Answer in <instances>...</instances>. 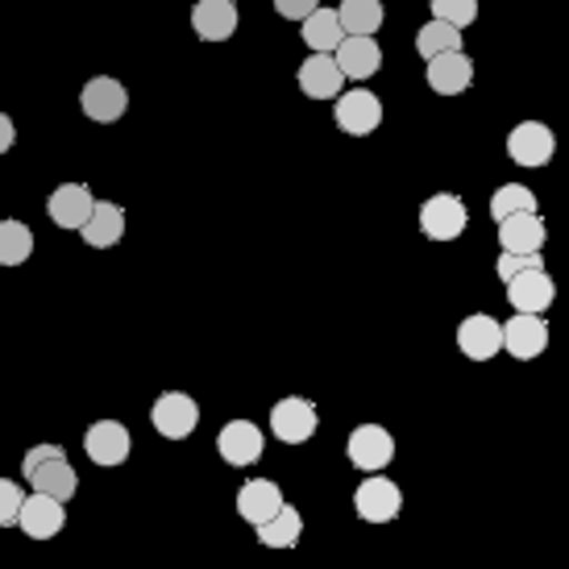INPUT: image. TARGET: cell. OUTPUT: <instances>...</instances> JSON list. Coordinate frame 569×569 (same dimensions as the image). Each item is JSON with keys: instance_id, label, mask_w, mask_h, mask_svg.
Masks as SVG:
<instances>
[{"instance_id": "cell-1", "label": "cell", "mask_w": 569, "mask_h": 569, "mask_svg": "<svg viewBox=\"0 0 569 569\" xmlns=\"http://www.w3.org/2000/svg\"><path fill=\"white\" fill-rule=\"evenodd\" d=\"M21 478L33 490H47V495L63 499V503L76 499V490H80V475H76V466L67 461L59 445H33L30 453L21 458Z\"/></svg>"}, {"instance_id": "cell-2", "label": "cell", "mask_w": 569, "mask_h": 569, "mask_svg": "<svg viewBox=\"0 0 569 569\" xmlns=\"http://www.w3.org/2000/svg\"><path fill=\"white\" fill-rule=\"evenodd\" d=\"M349 466H358L362 475H375V470H387L391 458H396V437L382 425H358L349 432Z\"/></svg>"}, {"instance_id": "cell-3", "label": "cell", "mask_w": 569, "mask_h": 569, "mask_svg": "<svg viewBox=\"0 0 569 569\" xmlns=\"http://www.w3.org/2000/svg\"><path fill=\"white\" fill-rule=\"evenodd\" d=\"M466 224H470V212H466V204H461V196L441 191V196L425 200V208H420V233H425L428 241L461 238Z\"/></svg>"}, {"instance_id": "cell-4", "label": "cell", "mask_w": 569, "mask_h": 569, "mask_svg": "<svg viewBox=\"0 0 569 569\" xmlns=\"http://www.w3.org/2000/svg\"><path fill=\"white\" fill-rule=\"evenodd\" d=\"M399 507H403V490H399L391 478H382L379 470L353 490V511H358L366 523H391L399 516Z\"/></svg>"}, {"instance_id": "cell-5", "label": "cell", "mask_w": 569, "mask_h": 569, "mask_svg": "<svg viewBox=\"0 0 569 569\" xmlns=\"http://www.w3.org/2000/svg\"><path fill=\"white\" fill-rule=\"evenodd\" d=\"M317 425H320L317 408H312V403H308L303 396H287V399H279V403L270 408V432H274V437H279L283 445L312 441Z\"/></svg>"}, {"instance_id": "cell-6", "label": "cell", "mask_w": 569, "mask_h": 569, "mask_svg": "<svg viewBox=\"0 0 569 569\" xmlns=\"http://www.w3.org/2000/svg\"><path fill=\"white\" fill-rule=\"evenodd\" d=\"M150 420H154V428H159V437H167V441H183V437H191L196 425H200V403H196L191 396H183V391H162V396L154 399Z\"/></svg>"}, {"instance_id": "cell-7", "label": "cell", "mask_w": 569, "mask_h": 569, "mask_svg": "<svg viewBox=\"0 0 569 569\" xmlns=\"http://www.w3.org/2000/svg\"><path fill=\"white\" fill-rule=\"evenodd\" d=\"M80 109H83V117H92L96 126H112V121H121L126 109H129L126 83H117L112 76H96V80L83 83Z\"/></svg>"}, {"instance_id": "cell-8", "label": "cell", "mask_w": 569, "mask_h": 569, "mask_svg": "<svg viewBox=\"0 0 569 569\" xmlns=\"http://www.w3.org/2000/svg\"><path fill=\"white\" fill-rule=\"evenodd\" d=\"M332 100H337V112H332V117H337V126L346 129V133L366 138V133H375V129H379L382 104L370 88H349V92H337Z\"/></svg>"}, {"instance_id": "cell-9", "label": "cell", "mask_w": 569, "mask_h": 569, "mask_svg": "<svg viewBox=\"0 0 569 569\" xmlns=\"http://www.w3.org/2000/svg\"><path fill=\"white\" fill-rule=\"evenodd\" d=\"M507 300L516 312H549L557 300V283L553 274L545 267H532V270H520V274H511L507 279Z\"/></svg>"}, {"instance_id": "cell-10", "label": "cell", "mask_w": 569, "mask_h": 569, "mask_svg": "<svg viewBox=\"0 0 569 569\" xmlns=\"http://www.w3.org/2000/svg\"><path fill=\"white\" fill-rule=\"evenodd\" d=\"M17 523H21V532H26L30 540L59 537V532H63V523H67L63 499H54V495H47V490H33L30 499H21Z\"/></svg>"}, {"instance_id": "cell-11", "label": "cell", "mask_w": 569, "mask_h": 569, "mask_svg": "<svg viewBox=\"0 0 569 569\" xmlns=\"http://www.w3.org/2000/svg\"><path fill=\"white\" fill-rule=\"evenodd\" d=\"M507 154L520 167H545L557 154V138L549 126L540 121H520V126L507 133Z\"/></svg>"}, {"instance_id": "cell-12", "label": "cell", "mask_w": 569, "mask_h": 569, "mask_svg": "<svg viewBox=\"0 0 569 569\" xmlns=\"http://www.w3.org/2000/svg\"><path fill=\"white\" fill-rule=\"evenodd\" d=\"M332 59H337L346 80H370L382 63V50L375 42V33H346L332 50Z\"/></svg>"}, {"instance_id": "cell-13", "label": "cell", "mask_w": 569, "mask_h": 569, "mask_svg": "<svg viewBox=\"0 0 569 569\" xmlns=\"http://www.w3.org/2000/svg\"><path fill=\"white\" fill-rule=\"evenodd\" d=\"M545 346H549V325L537 312H520V317H511L503 325V349L511 358L532 362V358L545 353Z\"/></svg>"}, {"instance_id": "cell-14", "label": "cell", "mask_w": 569, "mask_h": 569, "mask_svg": "<svg viewBox=\"0 0 569 569\" xmlns=\"http://www.w3.org/2000/svg\"><path fill=\"white\" fill-rule=\"evenodd\" d=\"M475 83V63L461 50H441L428 59V88L441 96H461Z\"/></svg>"}, {"instance_id": "cell-15", "label": "cell", "mask_w": 569, "mask_h": 569, "mask_svg": "<svg viewBox=\"0 0 569 569\" xmlns=\"http://www.w3.org/2000/svg\"><path fill=\"white\" fill-rule=\"evenodd\" d=\"M458 346L470 362H490V358L503 349V325H499L495 317H487V312L466 317L458 329Z\"/></svg>"}, {"instance_id": "cell-16", "label": "cell", "mask_w": 569, "mask_h": 569, "mask_svg": "<svg viewBox=\"0 0 569 569\" xmlns=\"http://www.w3.org/2000/svg\"><path fill=\"white\" fill-rule=\"evenodd\" d=\"M217 449H221V458L229 466H253V461L262 458V449H267V437L250 420H229L221 428V437H217Z\"/></svg>"}, {"instance_id": "cell-17", "label": "cell", "mask_w": 569, "mask_h": 569, "mask_svg": "<svg viewBox=\"0 0 569 569\" xmlns=\"http://www.w3.org/2000/svg\"><path fill=\"white\" fill-rule=\"evenodd\" d=\"M191 30L204 42H229L238 33V0H196Z\"/></svg>"}, {"instance_id": "cell-18", "label": "cell", "mask_w": 569, "mask_h": 569, "mask_svg": "<svg viewBox=\"0 0 569 569\" xmlns=\"http://www.w3.org/2000/svg\"><path fill=\"white\" fill-rule=\"evenodd\" d=\"M83 449H88V458H92L96 466H121V461L129 458L133 441H129L126 425H117V420H96V425L88 428V437H83Z\"/></svg>"}, {"instance_id": "cell-19", "label": "cell", "mask_w": 569, "mask_h": 569, "mask_svg": "<svg viewBox=\"0 0 569 569\" xmlns=\"http://www.w3.org/2000/svg\"><path fill=\"white\" fill-rule=\"evenodd\" d=\"M96 196L88 183H63V188L50 191L47 200V212L50 221L59 224V229H80L83 221H88V212H92Z\"/></svg>"}, {"instance_id": "cell-20", "label": "cell", "mask_w": 569, "mask_h": 569, "mask_svg": "<svg viewBox=\"0 0 569 569\" xmlns=\"http://www.w3.org/2000/svg\"><path fill=\"white\" fill-rule=\"evenodd\" d=\"M80 233L92 250H109V246H117V241L126 238V208L112 204V200H96L88 221L80 224Z\"/></svg>"}, {"instance_id": "cell-21", "label": "cell", "mask_w": 569, "mask_h": 569, "mask_svg": "<svg viewBox=\"0 0 569 569\" xmlns=\"http://www.w3.org/2000/svg\"><path fill=\"white\" fill-rule=\"evenodd\" d=\"M341 83H346V76H341V67H337L332 54L317 50L312 59H303V67H300V92L303 96H312V100H332V96L341 92Z\"/></svg>"}, {"instance_id": "cell-22", "label": "cell", "mask_w": 569, "mask_h": 569, "mask_svg": "<svg viewBox=\"0 0 569 569\" xmlns=\"http://www.w3.org/2000/svg\"><path fill=\"white\" fill-rule=\"evenodd\" d=\"M279 507H283V490L274 487L270 478H253V482H246V487L238 490V516L246 523L270 520Z\"/></svg>"}, {"instance_id": "cell-23", "label": "cell", "mask_w": 569, "mask_h": 569, "mask_svg": "<svg viewBox=\"0 0 569 569\" xmlns=\"http://www.w3.org/2000/svg\"><path fill=\"white\" fill-rule=\"evenodd\" d=\"M499 246L503 250H540L545 246V221L537 212H516L499 221Z\"/></svg>"}, {"instance_id": "cell-24", "label": "cell", "mask_w": 569, "mask_h": 569, "mask_svg": "<svg viewBox=\"0 0 569 569\" xmlns=\"http://www.w3.org/2000/svg\"><path fill=\"white\" fill-rule=\"evenodd\" d=\"M253 528H258V540H262L267 549H291V545L303 537V516L291 503H283L270 520L253 523Z\"/></svg>"}, {"instance_id": "cell-25", "label": "cell", "mask_w": 569, "mask_h": 569, "mask_svg": "<svg viewBox=\"0 0 569 569\" xmlns=\"http://www.w3.org/2000/svg\"><path fill=\"white\" fill-rule=\"evenodd\" d=\"M303 26V42L312 50H325V54H332L337 50V42L346 38V30H341V17H337V9H312V13L300 21Z\"/></svg>"}, {"instance_id": "cell-26", "label": "cell", "mask_w": 569, "mask_h": 569, "mask_svg": "<svg viewBox=\"0 0 569 569\" xmlns=\"http://www.w3.org/2000/svg\"><path fill=\"white\" fill-rule=\"evenodd\" d=\"M341 30L346 33H375L382 26V0H341L337 4Z\"/></svg>"}, {"instance_id": "cell-27", "label": "cell", "mask_w": 569, "mask_h": 569, "mask_svg": "<svg viewBox=\"0 0 569 569\" xmlns=\"http://www.w3.org/2000/svg\"><path fill=\"white\" fill-rule=\"evenodd\" d=\"M33 253V229L21 221H0V267H21Z\"/></svg>"}, {"instance_id": "cell-28", "label": "cell", "mask_w": 569, "mask_h": 569, "mask_svg": "<svg viewBox=\"0 0 569 569\" xmlns=\"http://www.w3.org/2000/svg\"><path fill=\"white\" fill-rule=\"evenodd\" d=\"M416 50L432 59V54H441V50H461V30L458 26H449L441 17H432L425 30L416 33Z\"/></svg>"}, {"instance_id": "cell-29", "label": "cell", "mask_w": 569, "mask_h": 569, "mask_svg": "<svg viewBox=\"0 0 569 569\" xmlns=\"http://www.w3.org/2000/svg\"><path fill=\"white\" fill-rule=\"evenodd\" d=\"M516 212H537V191L523 188V183H507L490 196V217L503 221V217H516Z\"/></svg>"}, {"instance_id": "cell-30", "label": "cell", "mask_w": 569, "mask_h": 569, "mask_svg": "<svg viewBox=\"0 0 569 569\" xmlns=\"http://www.w3.org/2000/svg\"><path fill=\"white\" fill-rule=\"evenodd\" d=\"M432 17H441L449 26L466 30V26L478 21V0H432Z\"/></svg>"}, {"instance_id": "cell-31", "label": "cell", "mask_w": 569, "mask_h": 569, "mask_svg": "<svg viewBox=\"0 0 569 569\" xmlns=\"http://www.w3.org/2000/svg\"><path fill=\"white\" fill-rule=\"evenodd\" d=\"M532 267H545V258H540V250H503L499 253V262H495V270H499V279H511V274H520V270H532Z\"/></svg>"}, {"instance_id": "cell-32", "label": "cell", "mask_w": 569, "mask_h": 569, "mask_svg": "<svg viewBox=\"0 0 569 569\" xmlns=\"http://www.w3.org/2000/svg\"><path fill=\"white\" fill-rule=\"evenodd\" d=\"M21 499H26L21 482H13V478H0V528H13V523H17Z\"/></svg>"}, {"instance_id": "cell-33", "label": "cell", "mask_w": 569, "mask_h": 569, "mask_svg": "<svg viewBox=\"0 0 569 569\" xmlns=\"http://www.w3.org/2000/svg\"><path fill=\"white\" fill-rule=\"evenodd\" d=\"M320 0H274V9H279V17H287V21H303V17L317 9Z\"/></svg>"}, {"instance_id": "cell-34", "label": "cell", "mask_w": 569, "mask_h": 569, "mask_svg": "<svg viewBox=\"0 0 569 569\" xmlns=\"http://www.w3.org/2000/svg\"><path fill=\"white\" fill-rule=\"evenodd\" d=\"M13 138H17L13 121H9V117H4V112H0V154H4V150H9V146H13Z\"/></svg>"}]
</instances>
